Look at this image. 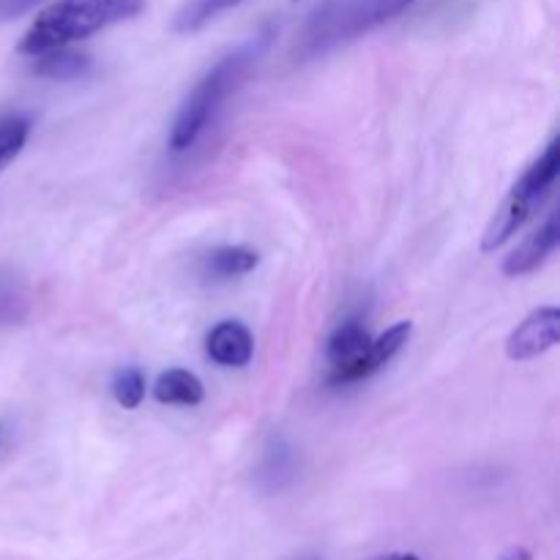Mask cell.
<instances>
[{
    "instance_id": "1",
    "label": "cell",
    "mask_w": 560,
    "mask_h": 560,
    "mask_svg": "<svg viewBox=\"0 0 560 560\" xmlns=\"http://www.w3.org/2000/svg\"><path fill=\"white\" fill-rule=\"evenodd\" d=\"M142 9L145 0H58L33 20L22 36L20 52L36 58L49 49L69 47L104 27L135 20Z\"/></svg>"
},
{
    "instance_id": "2",
    "label": "cell",
    "mask_w": 560,
    "mask_h": 560,
    "mask_svg": "<svg viewBox=\"0 0 560 560\" xmlns=\"http://www.w3.org/2000/svg\"><path fill=\"white\" fill-rule=\"evenodd\" d=\"M413 0H323L301 25L295 60H315L402 14Z\"/></svg>"
},
{
    "instance_id": "3",
    "label": "cell",
    "mask_w": 560,
    "mask_h": 560,
    "mask_svg": "<svg viewBox=\"0 0 560 560\" xmlns=\"http://www.w3.org/2000/svg\"><path fill=\"white\" fill-rule=\"evenodd\" d=\"M262 47H266V36H257L252 42L241 44L233 52L224 55L222 60H217V66L197 82L195 91L186 96L184 107L178 109V118H175L173 131H170V148L175 153L189 151L200 140L202 131L211 126V120L217 118V113L228 102L230 93L249 74L255 60L260 58Z\"/></svg>"
},
{
    "instance_id": "4",
    "label": "cell",
    "mask_w": 560,
    "mask_h": 560,
    "mask_svg": "<svg viewBox=\"0 0 560 560\" xmlns=\"http://www.w3.org/2000/svg\"><path fill=\"white\" fill-rule=\"evenodd\" d=\"M560 173V140L550 142L545 148L539 159L530 164L523 173V178L514 184V189L509 191V197L503 200L501 211L495 213V219L487 228L485 238H481V249L495 252L506 244L512 235H517L525 224L530 222V217L536 213V208L541 206L547 195H550L552 184L558 180Z\"/></svg>"
},
{
    "instance_id": "5",
    "label": "cell",
    "mask_w": 560,
    "mask_h": 560,
    "mask_svg": "<svg viewBox=\"0 0 560 560\" xmlns=\"http://www.w3.org/2000/svg\"><path fill=\"white\" fill-rule=\"evenodd\" d=\"M410 331H413V326H410L408 320L394 323V326L388 328V331H383L381 337L370 339L366 350L353 361V364L331 370L328 383H331V386H350V383H359L364 381V377L381 372L383 366L402 350V345L410 339Z\"/></svg>"
},
{
    "instance_id": "6",
    "label": "cell",
    "mask_w": 560,
    "mask_h": 560,
    "mask_svg": "<svg viewBox=\"0 0 560 560\" xmlns=\"http://www.w3.org/2000/svg\"><path fill=\"white\" fill-rule=\"evenodd\" d=\"M560 339V312L558 306H541L530 312L506 339V355L512 361H530L547 353Z\"/></svg>"
},
{
    "instance_id": "7",
    "label": "cell",
    "mask_w": 560,
    "mask_h": 560,
    "mask_svg": "<svg viewBox=\"0 0 560 560\" xmlns=\"http://www.w3.org/2000/svg\"><path fill=\"white\" fill-rule=\"evenodd\" d=\"M206 353L219 366H246L255 353V339L244 323L222 320L208 331Z\"/></svg>"
},
{
    "instance_id": "8",
    "label": "cell",
    "mask_w": 560,
    "mask_h": 560,
    "mask_svg": "<svg viewBox=\"0 0 560 560\" xmlns=\"http://www.w3.org/2000/svg\"><path fill=\"white\" fill-rule=\"evenodd\" d=\"M558 241H560V219L558 213H550L547 222L541 224L534 235H528V238H525L523 244L506 257V262H503V273H506V277H525V273L539 268L541 262L556 252Z\"/></svg>"
},
{
    "instance_id": "9",
    "label": "cell",
    "mask_w": 560,
    "mask_h": 560,
    "mask_svg": "<svg viewBox=\"0 0 560 560\" xmlns=\"http://www.w3.org/2000/svg\"><path fill=\"white\" fill-rule=\"evenodd\" d=\"M295 474H299V457H295L293 446L282 435L268 438V446L260 459V470H257V481L262 485V490H284L288 485H293Z\"/></svg>"
},
{
    "instance_id": "10",
    "label": "cell",
    "mask_w": 560,
    "mask_h": 560,
    "mask_svg": "<svg viewBox=\"0 0 560 560\" xmlns=\"http://www.w3.org/2000/svg\"><path fill=\"white\" fill-rule=\"evenodd\" d=\"M260 262L255 249H246V246H219L211 249L200 262V273L211 282H228V279L241 277V273H249L252 268Z\"/></svg>"
},
{
    "instance_id": "11",
    "label": "cell",
    "mask_w": 560,
    "mask_h": 560,
    "mask_svg": "<svg viewBox=\"0 0 560 560\" xmlns=\"http://www.w3.org/2000/svg\"><path fill=\"white\" fill-rule=\"evenodd\" d=\"M370 334H366L364 320L361 317H348L345 323H339L334 328V334L328 337L326 345V355L331 361V370H339V366H348L359 359L361 353L370 345Z\"/></svg>"
},
{
    "instance_id": "12",
    "label": "cell",
    "mask_w": 560,
    "mask_h": 560,
    "mask_svg": "<svg viewBox=\"0 0 560 560\" xmlns=\"http://www.w3.org/2000/svg\"><path fill=\"white\" fill-rule=\"evenodd\" d=\"M153 397L164 405H200L206 397V388H202L200 377L195 372L186 370H167L159 375L156 386H153Z\"/></svg>"
},
{
    "instance_id": "13",
    "label": "cell",
    "mask_w": 560,
    "mask_h": 560,
    "mask_svg": "<svg viewBox=\"0 0 560 560\" xmlns=\"http://www.w3.org/2000/svg\"><path fill=\"white\" fill-rule=\"evenodd\" d=\"M88 69H91V58L80 52H71L66 47L36 55V63H33V71L47 77V80H77Z\"/></svg>"
},
{
    "instance_id": "14",
    "label": "cell",
    "mask_w": 560,
    "mask_h": 560,
    "mask_svg": "<svg viewBox=\"0 0 560 560\" xmlns=\"http://www.w3.org/2000/svg\"><path fill=\"white\" fill-rule=\"evenodd\" d=\"M244 0H186L178 14H175L173 25L178 33H195L200 27H206L211 20H217L219 14H224V11L235 9Z\"/></svg>"
},
{
    "instance_id": "15",
    "label": "cell",
    "mask_w": 560,
    "mask_h": 560,
    "mask_svg": "<svg viewBox=\"0 0 560 560\" xmlns=\"http://www.w3.org/2000/svg\"><path fill=\"white\" fill-rule=\"evenodd\" d=\"M27 317V295L20 279L0 268V326H16Z\"/></svg>"
},
{
    "instance_id": "16",
    "label": "cell",
    "mask_w": 560,
    "mask_h": 560,
    "mask_svg": "<svg viewBox=\"0 0 560 560\" xmlns=\"http://www.w3.org/2000/svg\"><path fill=\"white\" fill-rule=\"evenodd\" d=\"M27 131H31V124L22 115L0 118V173L20 156L22 145L27 142Z\"/></svg>"
},
{
    "instance_id": "17",
    "label": "cell",
    "mask_w": 560,
    "mask_h": 560,
    "mask_svg": "<svg viewBox=\"0 0 560 560\" xmlns=\"http://www.w3.org/2000/svg\"><path fill=\"white\" fill-rule=\"evenodd\" d=\"M113 397L120 408L135 410L145 399V375L137 366H126L113 377Z\"/></svg>"
},
{
    "instance_id": "18",
    "label": "cell",
    "mask_w": 560,
    "mask_h": 560,
    "mask_svg": "<svg viewBox=\"0 0 560 560\" xmlns=\"http://www.w3.org/2000/svg\"><path fill=\"white\" fill-rule=\"evenodd\" d=\"M36 3H42V0H0V20H14V16L31 11Z\"/></svg>"
},
{
    "instance_id": "19",
    "label": "cell",
    "mask_w": 560,
    "mask_h": 560,
    "mask_svg": "<svg viewBox=\"0 0 560 560\" xmlns=\"http://www.w3.org/2000/svg\"><path fill=\"white\" fill-rule=\"evenodd\" d=\"M375 560H421V558L408 556V552H392V556H381V558H375Z\"/></svg>"
},
{
    "instance_id": "20",
    "label": "cell",
    "mask_w": 560,
    "mask_h": 560,
    "mask_svg": "<svg viewBox=\"0 0 560 560\" xmlns=\"http://www.w3.org/2000/svg\"><path fill=\"white\" fill-rule=\"evenodd\" d=\"M506 560H523V558H517V556H512V558H506Z\"/></svg>"
},
{
    "instance_id": "21",
    "label": "cell",
    "mask_w": 560,
    "mask_h": 560,
    "mask_svg": "<svg viewBox=\"0 0 560 560\" xmlns=\"http://www.w3.org/2000/svg\"><path fill=\"white\" fill-rule=\"evenodd\" d=\"M301 560H315V558H301Z\"/></svg>"
}]
</instances>
